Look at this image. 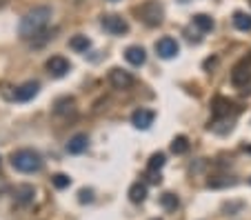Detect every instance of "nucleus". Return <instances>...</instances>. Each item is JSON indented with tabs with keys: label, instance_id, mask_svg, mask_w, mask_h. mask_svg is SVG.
I'll return each mask as SVG.
<instances>
[{
	"label": "nucleus",
	"instance_id": "nucleus-1",
	"mask_svg": "<svg viewBox=\"0 0 251 220\" xmlns=\"http://www.w3.org/2000/svg\"><path fill=\"white\" fill-rule=\"evenodd\" d=\"M49 20H51V9L49 7H34L31 11H27L23 16V20L18 24V34L23 38H34L47 27Z\"/></svg>",
	"mask_w": 251,
	"mask_h": 220
},
{
	"label": "nucleus",
	"instance_id": "nucleus-2",
	"mask_svg": "<svg viewBox=\"0 0 251 220\" xmlns=\"http://www.w3.org/2000/svg\"><path fill=\"white\" fill-rule=\"evenodd\" d=\"M11 165L20 173H36L43 167V158L34 149H18V151L11 153Z\"/></svg>",
	"mask_w": 251,
	"mask_h": 220
},
{
	"label": "nucleus",
	"instance_id": "nucleus-3",
	"mask_svg": "<svg viewBox=\"0 0 251 220\" xmlns=\"http://www.w3.org/2000/svg\"><path fill=\"white\" fill-rule=\"evenodd\" d=\"M102 27H105V31H109V34H114V36H122L129 31L127 20L122 18V16H116V14L102 16Z\"/></svg>",
	"mask_w": 251,
	"mask_h": 220
},
{
	"label": "nucleus",
	"instance_id": "nucleus-4",
	"mask_svg": "<svg viewBox=\"0 0 251 220\" xmlns=\"http://www.w3.org/2000/svg\"><path fill=\"white\" fill-rule=\"evenodd\" d=\"M138 14H140V18L145 20L147 24H160L162 23V7L158 5V2H145V5L138 9Z\"/></svg>",
	"mask_w": 251,
	"mask_h": 220
},
{
	"label": "nucleus",
	"instance_id": "nucleus-5",
	"mask_svg": "<svg viewBox=\"0 0 251 220\" xmlns=\"http://www.w3.org/2000/svg\"><path fill=\"white\" fill-rule=\"evenodd\" d=\"M69 69H71V65H69V60H67V58H63V56H51L47 60V72L51 73L53 78L67 76Z\"/></svg>",
	"mask_w": 251,
	"mask_h": 220
},
{
	"label": "nucleus",
	"instance_id": "nucleus-6",
	"mask_svg": "<svg viewBox=\"0 0 251 220\" xmlns=\"http://www.w3.org/2000/svg\"><path fill=\"white\" fill-rule=\"evenodd\" d=\"M178 51H180L178 43H176L174 38H169V36H164V38H160L158 43H156V53H158L160 58H164V60L174 58Z\"/></svg>",
	"mask_w": 251,
	"mask_h": 220
},
{
	"label": "nucleus",
	"instance_id": "nucleus-7",
	"mask_svg": "<svg viewBox=\"0 0 251 220\" xmlns=\"http://www.w3.org/2000/svg\"><path fill=\"white\" fill-rule=\"evenodd\" d=\"M38 91H40V85L36 80H29V82H24V85H20V87H16V91H14V98L18 102H27V100H31L34 96H38Z\"/></svg>",
	"mask_w": 251,
	"mask_h": 220
},
{
	"label": "nucleus",
	"instance_id": "nucleus-8",
	"mask_svg": "<svg viewBox=\"0 0 251 220\" xmlns=\"http://www.w3.org/2000/svg\"><path fill=\"white\" fill-rule=\"evenodd\" d=\"M154 111L151 109H136L134 116H131V122H134L136 129H149L154 124Z\"/></svg>",
	"mask_w": 251,
	"mask_h": 220
},
{
	"label": "nucleus",
	"instance_id": "nucleus-9",
	"mask_svg": "<svg viewBox=\"0 0 251 220\" xmlns=\"http://www.w3.org/2000/svg\"><path fill=\"white\" fill-rule=\"evenodd\" d=\"M109 82L116 87V89H127V87L134 82V78H131L129 72L116 67V69H111V72H109Z\"/></svg>",
	"mask_w": 251,
	"mask_h": 220
},
{
	"label": "nucleus",
	"instance_id": "nucleus-10",
	"mask_svg": "<svg viewBox=\"0 0 251 220\" xmlns=\"http://www.w3.org/2000/svg\"><path fill=\"white\" fill-rule=\"evenodd\" d=\"M87 147H89V138L85 134H76L73 138H69V143H67V151L73 153V156L87 151Z\"/></svg>",
	"mask_w": 251,
	"mask_h": 220
},
{
	"label": "nucleus",
	"instance_id": "nucleus-11",
	"mask_svg": "<svg viewBox=\"0 0 251 220\" xmlns=\"http://www.w3.org/2000/svg\"><path fill=\"white\" fill-rule=\"evenodd\" d=\"M125 58H127V62H129V65L140 67V65H145L147 53H145V49H142V47H136V45H134V47H127Z\"/></svg>",
	"mask_w": 251,
	"mask_h": 220
},
{
	"label": "nucleus",
	"instance_id": "nucleus-12",
	"mask_svg": "<svg viewBox=\"0 0 251 220\" xmlns=\"http://www.w3.org/2000/svg\"><path fill=\"white\" fill-rule=\"evenodd\" d=\"M14 196H16V200H18L20 205H29V202L34 200L36 192H34V187L31 185H18L16 187V192H14Z\"/></svg>",
	"mask_w": 251,
	"mask_h": 220
},
{
	"label": "nucleus",
	"instance_id": "nucleus-13",
	"mask_svg": "<svg viewBox=\"0 0 251 220\" xmlns=\"http://www.w3.org/2000/svg\"><path fill=\"white\" fill-rule=\"evenodd\" d=\"M249 78H251V67L247 65V62L231 72V82H233V85H247V82H249Z\"/></svg>",
	"mask_w": 251,
	"mask_h": 220
},
{
	"label": "nucleus",
	"instance_id": "nucleus-14",
	"mask_svg": "<svg viewBox=\"0 0 251 220\" xmlns=\"http://www.w3.org/2000/svg\"><path fill=\"white\" fill-rule=\"evenodd\" d=\"M233 27L240 31H251V16L245 11H236L233 14Z\"/></svg>",
	"mask_w": 251,
	"mask_h": 220
},
{
	"label": "nucleus",
	"instance_id": "nucleus-15",
	"mask_svg": "<svg viewBox=\"0 0 251 220\" xmlns=\"http://www.w3.org/2000/svg\"><path fill=\"white\" fill-rule=\"evenodd\" d=\"M129 198L131 202H142L147 198V185H142V182H134L129 189Z\"/></svg>",
	"mask_w": 251,
	"mask_h": 220
},
{
	"label": "nucleus",
	"instance_id": "nucleus-16",
	"mask_svg": "<svg viewBox=\"0 0 251 220\" xmlns=\"http://www.w3.org/2000/svg\"><path fill=\"white\" fill-rule=\"evenodd\" d=\"M69 47L73 49V51H87L89 47H91V40L87 38V36H73L71 40H69Z\"/></svg>",
	"mask_w": 251,
	"mask_h": 220
},
{
	"label": "nucleus",
	"instance_id": "nucleus-17",
	"mask_svg": "<svg viewBox=\"0 0 251 220\" xmlns=\"http://www.w3.org/2000/svg\"><path fill=\"white\" fill-rule=\"evenodd\" d=\"M73 98H60L58 102H56V107H53V111L58 116H67V114H73Z\"/></svg>",
	"mask_w": 251,
	"mask_h": 220
},
{
	"label": "nucleus",
	"instance_id": "nucleus-18",
	"mask_svg": "<svg viewBox=\"0 0 251 220\" xmlns=\"http://www.w3.org/2000/svg\"><path fill=\"white\" fill-rule=\"evenodd\" d=\"M193 27H198L200 31H211L213 20L209 18V16H205V14H198V16H193Z\"/></svg>",
	"mask_w": 251,
	"mask_h": 220
},
{
	"label": "nucleus",
	"instance_id": "nucleus-19",
	"mask_svg": "<svg viewBox=\"0 0 251 220\" xmlns=\"http://www.w3.org/2000/svg\"><path fill=\"white\" fill-rule=\"evenodd\" d=\"M189 149V140H187V136H176L174 140H171V151L174 153H184Z\"/></svg>",
	"mask_w": 251,
	"mask_h": 220
},
{
	"label": "nucleus",
	"instance_id": "nucleus-20",
	"mask_svg": "<svg viewBox=\"0 0 251 220\" xmlns=\"http://www.w3.org/2000/svg\"><path fill=\"white\" fill-rule=\"evenodd\" d=\"M51 182H53V187H56V189H67V187L71 185V178L65 176V173H56V176L51 178Z\"/></svg>",
	"mask_w": 251,
	"mask_h": 220
},
{
	"label": "nucleus",
	"instance_id": "nucleus-21",
	"mask_svg": "<svg viewBox=\"0 0 251 220\" xmlns=\"http://www.w3.org/2000/svg\"><path fill=\"white\" fill-rule=\"evenodd\" d=\"M164 167V153H154L149 160V171H158Z\"/></svg>",
	"mask_w": 251,
	"mask_h": 220
},
{
	"label": "nucleus",
	"instance_id": "nucleus-22",
	"mask_svg": "<svg viewBox=\"0 0 251 220\" xmlns=\"http://www.w3.org/2000/svg\"><path fill=\"white\" fill-rule=\"evenodd\" d=\"M160 202H162L164 209H176V207H178V198H176L174 194H162Z\"/></svg>",
	"mask_w": 251,
	"mask_h": 220
},
{
	"label": "nucleus",
	"instance_id": "nucleus-23",
	"mask_svg": "<svg viewBox=\"0 0 251 220\" xmlns=\"http://www.w3.org/2000/svg\"><path fill=\"white\" fill-rule=\"evenodd\" d=\"M78 200L85 205V202H91L93 200V192L91 189H80V194H78Z\"/></svg>",
	"mask_w": 251,
	"mask_h": 220
},
{
	"label": "nucleus",
	"instance_id": "nucleus-24",
	"mask_svg": "<svg viewBox=\"0 0 251 220\" xmlns=\"http://www.w3.org/2000/svg\"><path fill=\"white\" fill-rule=\"evenodd\" d=\"M249 151H251V147H249Z\"/></svg>",
	"mask_w": 251,
	"mask_h": 220
}]
</instances>
